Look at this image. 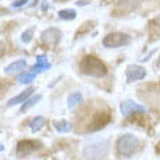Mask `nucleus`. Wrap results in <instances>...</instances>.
<instances>
[{
  "label": "nucleus",
  "instance_id": "4468645a",
  "mask_svg": "<svg viewBox=\"0 0 160 160\" xmlns=\"http://www.w3.org/2000/svg\"><path fill=\"white\" fill-rule=\"evenodd\" d=\"M46 119H44L43 116H36V118H33L31 120V123H29V129L33 132V133H36L39 131H42V129L44 128V126H46Z\"/></svg>",
  "mask_w": 160,
  "mask_h": 160
},
{
  "label": "nucleus",
  "instance_id": "1a4fd4ad",
  "mask_svg": "<svg viewBox=\"0 0 160 160\" xmlns=\"http://www.w3.org/2000/svg\"><path fill=\"white\" fill-rule=\"evenodd\" d=\"M146 75H147L146 68L142 67V66H138V64H129L126 69V76H127V80L129 83L142 80V79L146 78Z\"/></svg>",
  "mask_w": 160,
  "mask_h": 160
},
{
  "label": "nucleus",
  "instance_id": "9b49d317",
  "mask_svg": "<svg viewBox=\"0 0 160 160\" xmlns=\"http://www.w3.org/2000/svg\"><path fill=\"white\" fill-rule=\"evenodd\" d=\"M35 91V88L33 87H28L27 89H24L23 92H20L19 95H16V96H13L12 99H9L8 100V107H13V106H16V104H22L24 103L28 98H31L32 96V93Z\"/></svg>",
  "mask_w": 160,
  "mask_h": 160
},
{
  "label": "nucleus",
  "instance_id": "9d476101",
  "mask_svg": "<svg viewBox=\"0 0 160 160\" xmlns=\"http://www.w3.org/2000/svg\"><path fill=\"white\" fill-rule=\"evenodd\" d=\"M140 6V0H120L116 4L113 15H124L138 9Z\"/></svg>",
  "mask_w": 160,
  "mask_h": 160
},
{
  "label": "nucleus",
  "instance_id": "cd10ccee",
  "mask_svg": "<svg viewBox=\"0 0 160 160\" xmlns=\"http://www.w3.org/2000/svg\"><path fill=\"white\" fill-rule=\"evenodd\" d=\"M158 67L160 68V60H159V62H158Z\"/></svg>",
  "mask_w": 160,
  "mask_h": 160
},
{
  "label": "nucleus",
  "instance_id": "6e6552de",
  "mask_svg": "<svg viewBox=\"0 0 160 160\" xmlns=\"http://www.w3.org/2000/svg\"><path fill=\"white\" fill-rule=\"evenodd\" d=\"M63 33L58 28H48L42 33V40L44 44H47L49 47H55L56 44L62 40Z\"/></svg>",
  "mask_w": 160,
  "mask_h": 160
},
{
  "label": "nucleus",
  "instance_id": "bb28decb",
  "mask_svg": "<svg viewBox=\"0 0 160 160\" xmlns=\"http://www.w3.org/2000/svg\"><path fill=\"white\" fill-rule=\"evenodd\" d=\"M155 149H156V152H158V153L160 155V142H159V143L156 144V148H155Z\"/></svg>",
  "mask_w": 160,
  "mask_h": 160
},
{
  "label": "nucleus",
  "instance_id": "5701e85b",
  "mask_svg": "<svg viewBox=\"0 0 160 160\" xmlns=\"http://www.w3.org/2000/svg\"><path fill=\"white\" fill-rule=\"evenodd\" d=\"M91 3V0H78L76 2V6L78 7H84V6H87V4Z\"/></svg>",
  "mask_w": 160,
  "mask_h": 160
},
{
  "label": "nucleus",
  "instance_id": "423d86ee",
  "mask_svg": "<svg viewBox=\"0 0 160 160\" xmlns=\"http://www.w3.org/2000/svg\"><path fill=\"white\" fill-rule=\"evenodd\" d=\"M120 112L124 118H129L132 115H140L147 112V108L142 106V104L135 103L133 100H123L120 103Z\"/></svg>",
  "mask_w": 160,
  "mask_h": 160
},
{
  "label": "nucleus",
  "instance_id": "b1692460",
  "mask_svg": "<svg viewBox=\"0 0 160 160\" xmlns=\"http://www.w3.org/2000/svg\"><path fill=\"white\" fill-rule=\"evenodd\" d=\"M4 55H6V44L3 42H0V59H2Z\"/></svg>",
  "mask_w": 160,
  "mask_h": 160
},
{
  "label": "nucleus",
  "instance_id": "aec40b11",
  "mask_svg": "<svg viewBox=\"0 0 160 160\" xmlns=\"http://www.w3.org/2000/svg\"><path fill=\"white\" fill-rule=\"evenodd\" d=\"M32 39H33V28H28L27 31H24L22 33V42L23 43L28 44V43H31Z\"/></svg>",
  "mask_w": 160,
  "mask_h": 160
},
{
  "label": "nucleus",
  "instance_id": "f8f14e48",
  "mask_svg": "<svg viewBox=\"0 0 160 160\" xmlns=\"http://www.w3.org/2000/svg\"><path fill=\"white\" fill-rule=\"evenodd\" d=\"M26 68H27V62L24 59H19L16 62L8 64V66L4 68V72H6V75H16Z\"/></svg>",
  "mask_w": 160,
  "mask_h": 160
},
{
  "label": "nucleus",
  "instance_id": "0eeeda50",
  "mask_svg": "<svg viewBox=\"0 0 160 160\" xmlns=\"http://www.w3.org/2000/svg\"><path fill=\"white\" fill-rule=\"evenodd\" d=\"M42 147V143L36 142V140H22L18 143L16 153L19 156H27V155L32 153Z\"/></svg>",
  "mask_w": 160,
  "mask_h": 160
},
{
  "label": "nucleus",
  "instance_id": "6ab92c4d",
  "mask_svg": "<svg viewBox=\"0 0 160 160\" xmlns=\"http://www.w3.org/2000/svg\"><path fill=\"white\" fill-rule=\"evenodd\" d=\"M58 16L63 20H75L78 16V13L75 9H69V8H66V9H62V11L58 12Z\"/></svg>",
  "mask_w": 160,
  "mask_h": 160
},
{
  "label": "nucleus",
  "instance_id": "412c9836",
  "mask_svg": "<svg viewBox=\"0 0 160 160\" xmlns=\"http://www.w3.org/2000/svg\"><path fill=\"white\" fill-rule=\"evenodd\" d=\"M92 26H95V22H87V23H84L83 26H82V28L78 31V33H76V38H79V35L82 36V35H84L86 32H88V31H91L92 29Z\"/></svg>",
  "mask_w": 160,
  "mask_h": 160
},
{
  "label": "nucleus",
  "instance_id": "20e7f679",
  "mask_svg": "<svg viewBox=\"0 0 160 160\" xmlns=\"http://www.w3.org/2000/svg\"><path fill=\"white\" fill-rule=\"evenodd\" d=\"M112 120V115L109 112V109H99V111L95 112L91 119L88 122V126H87V131L88 132H95V131H99L107 126V124Z\"/></svg>",
  "mask_w": 160,
  "mask_h": 160
},
{
  "label": "nucleus",
  "instance_id": "c85d7f7f",
  "mask_svg": "<svg viewBox=\"0 0 160 160\" xmlns=\"http://www.w3.org/2000/svg\"><path fill=\"white\" fill-rule=\"evenodd\" d=\"M2 149H3V146H0V151H2Z\"/></svg>",
  "mask_w": 160,
  "mask_h": 160
},
{
  "label": "nucleus",
  "instance_id": "a211bd4d",
  "mask_svg": "<svg viewBox=\"0 0 160 160\" xmlns=\"http://www.w3.org/2000/svg\"><path fill=\"white\" fill-rule=\"evenodd\" d=\"M83 102V96L80 92H73L68 96V108H75L76 106H79L80 103Z\"/></svg>",
  "mask_w": 160,
  "mask_h": 160
},
{
  "label": "nucleus",
  "instance_id": "ddd939ff",
  "mask_svg": "<svg viewBox=\"0 0 160 160\" xmlns=\"http://www.w3.org/2000/svg\"><path fill=\"white\" fill-rule=\"evenodd\" d=\"M51 68V64L48 63V60L47 58L44 56V55H39V56H36V64L33 66L32 68V71L33 72H43V71H47V69Z\"/></svg>",
  "mask_w": 160,
  "mask_h": 160
},
{
  "label": "nucleus",
  "instance_id": "2eb2a0df",
  "mask_svg": "<svg viewBox=\"0 0 160 160\" xmlns=\"http://www.w3.org/2000/svg\"><path fill=\"white\" fill-rule=\"evenodd\" d=\"M42 100V95H35V96H31V98H28L26 102L23 103V106L22 108H20V112L24 113V112H27L28 109H31L33 106H36V104Z\"/></svg>",
  "mask_w": 160,
  "mask_h": 160
},
{
  "label": "nucleus",
  "instance_id": "39448f33",
  "mask_svg": "<svg viewBox=\"0 0 160 160\" xmlns=\"http://www.w3.org/2000/svg\"><path fill=\"white\" fill-rule=\"evenodd\" d=\"M131 43V36L124 32H112L108 33L106 38L103 39V46L107 48H119L128 46Z\"/></svg>",
  "mask_w": 160,
  "mask_h": 160
},
{
  "label": "nucleus",
  "instance_id": "f03ea898",
  "mask_svg": "<svg viewBox=\"0 0 160 160\" xmlns=\"http://www.w3.org/2000/svg\"><path fill=\"white\" fill-rule=\"evenodd\" d=\"M111 144L107 139L99 140L83 148V156L86 160H104L109 155Z\"/></svg>",
  "mask_w": 160,
  "mask_h": 160
},
{
  "label": "nucleus",
  "instance_id": "4be33fe9",
  "mask_svg": "<svg viewBox=\"0 0 160 160\" xmlns=\"http://www.w3.org/2000/svg\"><path fill=\"white\" fill-rule=\"evenodd\" d=\"M28 3V0H15L12 3V8H22L23 6H26Z\"/></svg>",
  "mask_w": 160,
  "mask_h": 160
},
{
  "label": "nucleus",
  "instance_id": "f3484780",
  "mask_svg": "<svg viewBox=\"0 0 160 160\" xmlns=\"http://www.w3.org/2000/svg\"><path fill=\"white\" fill-rule=\"evenodd\" d=\"M36 72H33V71H28V72H23V73H20L19 76H18V82L20 84H31L35 78H36Z\"/></svg>",
  "mask_w": 160,
  "mask_h": 160
},
{
  "label": "nucleus",
  "instance_id": "dca6fc26",
  "mask_svg": "<svg viewBox=\"0 0 160 160\" xmlns=\"http://www.w3.org/2000/svg\"><path fill=\"white\" fill-rule=\"evenodd\" d=\"M53 128L60 133H66L72 129V124L67 120H60V122H53Z\"/></svg>",
  "mask_w": 160,
  "mask_h": 160
},
{
  "label": "nucleus",
  "instance_id": "393cba45",
  "mask_svg": "<svg viewBox=\"0 0 160 160\" xmlns=\"http://www.w3.org/2000/svg\"><path fill=\"white\" fill-rule=\"evenodd\" d=\"M47 8H48V3L44 0V2H42V9H43V11H46Z\"/></svg>",
  "mask_w": 160,
  "mask_h": 160
},
{
  "label": "nucleus",
  "instance_id": "f257e3e1",
  "mask_svg": "<svg viewBox=\"0 0 160 160\" xmlns=\"http://www.w3.org/2000/svg\"><path fill=\"white\" fill-rule=\"evenodd\" d=\"M80 72L92 78H104L107 75V67L99 58L93 55H87L79 64Z\"/></svg>",
  "mask_w": 160,
  "mask_h": 160
},
{
  "label": "nucleus",
  "instance_id": "7ed1b4c3",
  "mask_svg": "<svg viewBox=\"0 0 160 160\" xmlns=\"http://www.w3.org/2000/svg\"><path fill=\"white\" fill-rule=\"evenodd\" d=\"M116 149L120 156L129 158L139 149V139L132 133H126L120 136L116 143Z\"/></svg>",
  "mask_w": 160,
  "mask_h": 160
},
{
  "label": "nucleus",
  "instance_id": "a878e982",
  "mask_svg": "<svg viewBox=\"0 0 160 160\" xmlns=\"http://www.w3.org/2000/svg\"><path fill=\"white\" fill-rule=\"evenodd\" d=\"M153 23L156 24V26H159L160 27V15H158L156 18H155V20H153Z\"/></svg>",
  "mask_w": 160,
  "mask_h": 160
}]
</instances>
